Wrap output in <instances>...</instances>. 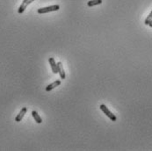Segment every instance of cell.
Wrapping results in <instances>:
<instances>
[{
  "label": "cell",
  "instance_id": "obj_11",
  "mask_svg": "<svg viewBox=\"0 0 152 151\" xmlns=\"http://www.w3.org/2000/svg\"><path fill=\"white\" fill-rule=\"evenodd\" d=\"M149 26L150 27H152V19H151V21L149 22Z\"/></svg>",
  "mask_w": 152,
  "mask_h": 151
},
{
  "label": "cell",
  "instance_id": "obj_10",
  "mask_svg": "<svg viewBox=\"0 0 152 151\" xmlns=\"http://www.w3.org/2000/svg\"><path fill=\"white\" fill-rule=\"evenodd\" d=\"M151 19H152V11H150V13L149 14V16L146 18V19H145V21H144V24H145V25H149V22L151 21Z\"/></svg>",
  "mask_w": 152,
  "mask_h": 151
},
{
  "label": "cell",
  "instance_id": "obj_8",
  "mask_svg": "<svg viewBox=\"0 0 152 151\" xmlns=\"http://www.w3.org/2000/svg\"><path fill=\"white\" fill-rule=\"evenodd\" d=\"M31 114H32L33 118L34 119V120L38 123V124H40V123L42 122V119H41V118L40 117V115L38 114V113L36 111H32Z\"/></svg>",
  "mask_w": 152,
  "mask_h": 151
},
{
  "label": "cell",
  "instance_id": "obj_1",
  "mask_svg": "<svg viewBox=\"0 0 152 151\" xmlns=\"http://www.w3.org/2000/svg\"><path fill=\"white\" fill-rule=\"evenodd\" d=\"M59 9H60L59 5H51V6H48V7H44V8H40L37 10V12L40 13V14H44V13H48L50 11H58Z\"/></svg>",
  "mask_w": 152,
  "mask_h": 151
},
{
  "label": "cell",
  "instance_id": "obj_5",
  "mask_svg": "<svg viewBox=\"0 0 152 151\" xmlns=\"http://www.w3.org/2000/svg\"><path fill=\"white\" fill-rule=\"evenodd\" d=\"M26 112H27V108H26V107H23V108L20 110V112L19 113V114L16 116V118H15V121H16V122H20V121H21L22 119L24 118L25 114L26 113Z\"/></svg>",
  "mask_w": 152,
  "mask_h": 151
},
{
  "label": "cell",
  "instance_id": "obj_3",
  "mask_svg": "<svg viewBox=\"0 0 152 151\" xmlns=\"http://www.w3.org/2000/svg\"><path fill=\"white\" fill-rule=\"evenodd\" d=\"M34 1V0H23L22 4H21V5H20V6L19 7L18 12L20 13V14H21V13H23V12L25 11V10L26 9V7L28 6L30 4H32Z\"/></svg>",
  "mask_w": 152,
  "mask_h": 151
},
{
  "label": "cell",
  "instance_id": "obj_9",
  "mask_svg": "<svg viewBox=\"0 0 152 151\" xmlns=\"http://www.w3.org/2000/svg\"><path fill=\"white\" fill-rule=\"evenodd\" d=\"M102 4V0H91L87 3L89 7H92L94 5H101Z\"/></svg>",
  "mask_w": 152,
  "mask_h": 151
},
{
  "label": "cell",
  "instance_id": "obj_6",
  "mask_svg": "<svg viewBox=\"0 0 152 151\" xmlns=\"http://www.w3.org/2000/svg\"><path fill=\"white\" fill-rule=\"evenodd\" d=\"M48 62H49V64L51 66V68H52V71L54 74H57V64L54 61V59L53 57H50L48 59Z\"/></svg>",
  "mask_w": 152,
  "mask_h": 151
},
{
  "label": "cell",
  "instance_id": "obj_4",
  "mask_svg": "<svg viewBox=\"0 0 152 151\" xmlns=\"http://www.w3.org/2000/svg\"><path fill=\"white\" fill-rule=\"evenodd\" d=\"M57 73L59 74L61 79H65L66 77V74H65V71H64V68H63V63L61 62H57Z\"/></svg>",
  "mask_w": 152,
  "mask_h": 151
},
{
  "label": "cell",
  "instance_id": "obj_2",
  "mask_svg": "<svg viewBox=\"0 0 152 151\" xmlns=\"http://www.w3.org/2000/svg\"><path fill=\"white\" fill-rule=\"evenodd\" d=\"M100 110L101 111L110 119L112 121H116L117 120V118H116V116L114 115V114H113V113L112 112H110V110L105 105H100Z\"/></svg>",
  "mask_w": 152,
  "mask_h": 151
},
{
  "label": "cell",
  "instance_id": "obj_7",
  "mask_svg": "<svg viewBox=\"0 0 152 151\" xmlns=\"http://www.w3.org/2000/svg\"><path fill=\"white\" fill-rule=\"evenodd\" d=\"M60 85H61V81H60V80H56V81H54V83L48 85L46 87V91H52L53 89H54L56 87L59 86Z\"/></svg>",
  "mask_w": 152,
  "mask_h": 151
}]
</instances>
